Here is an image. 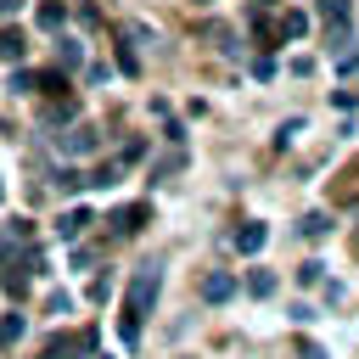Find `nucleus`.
<instances>
[{
    "instance_id": "24",
    "label": "nucleus",
    "mask_w": 359,
    "mask_h": 359,
    "mask_svg": "<svg viewBox=\"0 0 359 359\" xmlns=\"http://www.w3.org/2000/svg\"><path fill=\"white\" fill-rule=\"evenodd\" d=\"M11 11H22V0H0V17H11Z\"/></svg>"
},
{
    "instance_id": "17",
    "label": "nucleus",
    "mask_w": 359,
    "mask_h": 359,
    "mask_svg": "<svg viewBox=\"0 0 359 359\" xmlns=\"http://www.w3.org/2000/svg\"><path fill=\"white\" fill-rule=\"evenodd\" d=\"M56 191H84V174L79 168H56Z\"/></svg>"
},
{
    "instance_id": "6",
    "label": "nucleus",
    "mask_w": 359,
    "mask_h": 359,
    "mask_svg": "<svg viewBox=\"0 0 359 359\" xmlns=\"http://www.w3.org/2000/svg\"><path fill=\"white\" fill-rule=\"evenodd\" d=\"M314 11H320V22H325V28H348V17H353V6H348V0H314Z\"/></svg>"
},
{
    "instance_id": "5",
    "label": "nucleus",
    "mask_w": 359,
    "mask_h": 359,
    "mask_svg": "<svg viewBox=\"0 0 359 359\" xmlns=\"http://www.w3.org/2000/svg\"><path fill=\"white\" fill-rule=\"evenodd\" d=\"M230 297H236V275L213 269V275L202 280V303H230Z\"/></svg>"
},
{
    "instance_id": "7",
    "label": "nucleus",
    "mask_w": 359,
    "mask_h": 359,
    "mask_svg": "<svg viewBox=\"0 0 359 359\" xmlns=\"http://www.w3.org/2000/svg\"><path fill=\"white\" fill-rule=\"evenodd\" d=\"M84 224H90V208H67V213H62V224H56V236H62V241H79V236H84Z\"/></svg>"
},
{
    "instance_id": "13",
    "label": "nucleus",
    "mask_w": 359,
    "mask_h": 359,
    "mask_svg": "<svg viewBox=\"0 0 359 359\" xmlns=\"http://www.w3.org/2000/svg\"><path fill=\"white\" fill-rule=\"evenodd\" d=\"M280 34H286V39H303V34H309V11H286V17H280Z\"/></svg>"
},
{
    "instance_id": "20",
    "label": "nucleus",
    "mask_w": 359,
    "mask_h": 359,
    "mask_svg": "<svg viewBox=\"0 0 359 359\" xmlns=\"http://www.w3.org/2000/svg\"><path fill=\"white\" fill-rule=\"evenodd\" d=\"M297 129H303V118H286V123H280V129H275V146H286V140H292V135H297Z\"/></svg>"
},
{
    "instance_id": "23",
    "label": "nucleus",
    "mask_w": 359,
    "mask_h": 359,
    "mask_svg": "<svg viewBox=\"0 0 359 359\" xmlns=\"http://www.w3.org/2000/svg\"><path fill=\"white\" fill-rule=\"evenodd\" d=\"M297 359H325V353H320L314 342H297Z\"/></svg>"
},
{
    "instance_id": "2",
    "label": "nucleus",
    "mask_w": 359,
    "mask_h": 359,
    "mask_svg": "<svg viewBox=\"0 0 359 359\" xmlns=\"http://www.w3.org/2000/svg\"><path fill=\"white\" fill-rule=\"evenodd\" d=\"M56 146H62V157H90L101 140H95V129H90V123H67V129L56 135Z\"/></svg>"
},
{
    "instance_id": "14",
    "label": "nucleus",
    "mask_w": 359,
    "mask_h": 359,
    "mask_svg": "<svg viewBox=\"0 0 359 359\" xmlns=\"http://www.w3.org/2000/svg\"><path fill=\"white\" fill-rule=\"evenodd\" d=\"M297 230H303L309 241H320V236L331 230V213H303V224H297Z\"/></svg>"
},
{
    "instance_id": "4",
    "label": "nucleus",
    "mask_w": 359,
    "mask_h": 359,
    "mask_svg": "<svg viewBox=\"0 0 359 359\" xmlns=\"http://www.w3.org/2000/svg\"><path fill=\"white\" fill-rule=\"evenodd\" d=\"M146 219H151V208H146V202H129V208H112V213H107V224H112L118 236H135Z\"/></svg>"
},
{
    "instance_id": "1",
    "label": "nucleus",
    "mask_w": 359,
    "mask_h": 359,
    "mask_svg": "<svg viewBox=\"0 0 359 359\" xmlns=\"http://www.w3.org/2000/svg\"><path fill=\"white\" fill-rule=\"evenodd\" d=\"M157 286H163V269H157V264H140V269L129 275V292H123V320H118L123 342H140V320H146V309L157 303Z\"/></svg>"
},
{
    "instance_id": "16",
    "label": "nucleus",
    "mask_w": 359,
    "mask_h": 359,
    "mask_svg": "<svg viewBox=\"0 0 359 359\" xmlns=\"http://www.w3.org/2000/svg\"><path fill=\"white\" fill-rule=\"evenodd\" d=\"M0 286H6L11 297H22V292H28V269H0Z\"/></svg>"
},
{
    "instance_id": "22",
    "label": "nucleus",
    "mask_w": 359,
    "mask_h": 359,
    "mask_svg": "<svg viewBox=\"0 0 359 359\" xmlns=\"http://www.w3.org/2000/svg\"><path fill=\"white\" fill-rule=\"evenodd\" d=\"M11 90H39V73H11Z\"/></svg>"
},
{
    "instance_id": "8",
    "label": "nucleus",
    "mask_w": 359,
    "mask_h": 359,
    "mask_svg": "<svg viewBox=\"0 0 359 359\" xmlns=\"http://www.w3.org/2000/svg\"><path fill=\"white\" fill-rule=\"evenodd\" d=\"M22 56H28L22 28H0V62H22Z\"/></svg>"
},
{
    "instance_id": "12",
    "label": "nucleus",
    "mask_w": 359,
    "mask_h": 359,
    "mask_svg": "<svg viewBox=\"0 0 359 359\" xmlns=\"http://www.w3.org/2000/svg\"><path fill=\"white\" fill-rule=\"evenodd\" d=\"M247 292L252 297H275V269H252L247 275Z\"/></svg>"
},
{
    "instance_id": "19",
    "label": "nucleus",
    "mask_w": 359,
    "mask_h": 359,
    "mask_svg": "<svg viewBox=\"0 0 359 359\" xmlns=\"http://www.w3.org/2000/svg\"><path fill=\"white\" fill-rule=\"evenodd\" d=\"M17 337H22V314H6V320H0V348L17 342Z\"/></svg>"
},
{
    "instance_id": "9",
    "label": "nucleus",
    "mask_w": 359,
    "mask_h": 359,
    "mask_svg": "<svg viewBox=\"0 0 359 359\" xmlns=\"http://www.w3.org/2000/svg\"><path fill=\"white\" fill-rule=\"evenodd\" d=\"M79 62H84V45H79V39H67V34H62V39H56V67H62V73H73V67H79Z\"/></svg>"
},
{
    "instance_id": "11",
    "label": "nucleus",
    "mask_w": 359,
    "mask_h": 359,
    "mask_svg": "<svg viewBox=\"0 0 359 359\" xmlns=\"http://www.w3.org/2000/svg\"><path fill=\"white\" fill-rule=\"evenodd\" d=\"M118 73H129V79L140 73V50H135V34H123V39H118Z\"/></svg>"
},
{
    "instance_id": "3",
    "label": "nucleus",
    "mask_w": 359,
    "mask_h": 359,
    "mask_svg": "<svg viewBox=\"0 0 359 359\" xmlns=\"http://www.w3.org/2000/svg\"><path fill=\"white\" fill-rule=\"evenodd\" d=\"M230 241H236V252H241V258H252V252H264V241H269V224H264V219H241Z\"/></svg>"
},
{
    "instance_id": "21",
    "label": "nucleus",
    "mask_w": 359,
    "mask_h": 359,
    "mask_svg": "<svg viewBox=\"0 0 359 359\" xmlns=\"http://www.w3.org/2000/svg\"><path fill=\"white\" fill-rule=\"evenodd\" d=\"M45 309H50V314H73V297H67V292H50V303H45Z\"/></svg>"
},
{
    "instance_id": "25",
    "label": "nucleus",
    "mask_w": 359,
    "mask_h": 359,
    "mask_svg": "<svg viewBox=\"0 0 359 359\" xmlns=\"http://www.w3.org/2000/svg\"><path fill=\"white\" fill-rule=\"evenodd\" d=\"M39 359H50V353H39Z\"/></svg>"
},
{
    "instance_id": "18",
    "label": "nucleus",
    "mask_w": 359,
    "mask_h": 359,
    "mask_svg": "<svg viewBox=\"0 0 359 359\" xmlns=\"http://www.w3.org/2000/svg\"><path fill=\"white\" fill-rule=\"evenodd\" d=\"M297 280H303V286H320V280H325V264H320V258H309V264L297 269Z\"/></svg>"
},
{
    "instance_id": "26",
    "label": "nucleus",
    "mask_w": 359,
    "mask_h": 359,
    "mask_svg": "<svg viewBox=\"0 0 359 359\" xmlns=\"http://www.w3.org/2000/svg\"><path fill=\"white\" fill-rule=\"evenodd\" d=\"M196 6H202V0H196Z\"/></svg>"
},
{
    "instance_id": "15",
    "label": "nucleus",
    "mask_w": 359,
    "mask_h": 359,
    "mask_svg": "<svg viewBox=\"0 0 359 359\" xmlns=\"http://www.w3.org/2000/svg\"><path fill=\"white\" fill-rule=\"evenodd\" d=\"M174 168H185V151H180V146H174L168 157H157V163H151V180H163V174H174Z\"/></svg>"
},
{
    "instance_id": "10",
    "label": "nucleus",
    "mask_w": 359,
    "mask_h": 359,
    "mask_svg": "<svg viewBox=\"0 0 359 359\" xmlns=\"http://www.w3.org/2000/svg\"><path fill=\"white\" fill-rule=\"evenodd\" d=\"M62 22H67V0H39V28H50V34H56Z\"/></svg>"
}]
</instances>
